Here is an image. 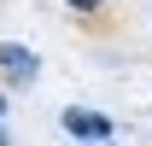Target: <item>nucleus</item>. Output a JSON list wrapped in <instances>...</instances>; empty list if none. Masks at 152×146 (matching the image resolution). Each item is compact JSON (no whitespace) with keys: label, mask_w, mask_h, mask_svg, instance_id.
Instances as JSON below:
<instances>
[{"label":"nucleus","mask_w":152,"mask_h":146,"mask_svg":"<svg viewBox=\"0 0 152 146\" xmlns=\"http://www.w3.org/2000/svg\"><path fill=\"white\" fill-rule=\"evenodd\" d=\"M64 128H70V140H105V117L99 111H64Z\"/></svg>","instance_id":"obj_1"},{"label":"nucleus","mask_w":152,"mask_h":146,"mask_svg":"<svg viewBox=\"0 0 152 146\" xmlns=\"http://www.w3.org/2000/svg\"><path fill=\"white\" fill-rule=\"evenodd\" d=\"M0 64H12L18 76H35V53H23V47H0Z\"/></svg>","instance_id":"obj_2"},{"label":"nucleus","mask_w":152,"mask_h":146,"mask_svg":"<svg viewBox=\"0 0 152 146\" xmlns=\"http://www.w3.org/2000/svg\"><path fill=\"white\" fill-rule=\"evenodd\" d=\"M70 6H99V0H70Z\"/></svg>","instance_id":"obj_3"}]
</instances>
